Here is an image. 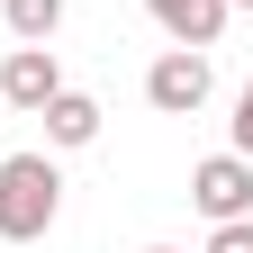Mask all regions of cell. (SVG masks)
Segmentation results:
<instances>
[{
    "label": "cell",
    "mask_w": 253,
    "mask_h": 253,
    "mask_svg": "<svg viewBox=\"0 0 253 253\" xmlns=\"http://www.w3.org/2000/svg\"><path fill=\"white\" fill-rule=\"evenodd\" d=\"M208 90H217L208 45H163V54L145 63V100L163 109V118H199V109H208Z\"/></svg>",
    "instance_id": "7a4b0ae2"
},
{
    "label": "cell",
    "mask_w": 253,
    "mask_h": 253,
    "mask_svg": "<svg viewBox=\"0 0 253 253\" xmlns=\"http://www.w3.org/2000/svg\"><path fill=\"white\" fill-rule=\"evenodd\" d=\"M226 126H235V154H253V82L235 90V118H226Z\"/></svg>",
    "instance_id": "9c48e42d"
},
{
    "label": "cell",
    "mask_w": 253,
    "mask_h": 253,
    "mask_svg": "<svg viewBox=\"0 0 253 253\" xmlns=\"http://www.w3.org/2000/svg\"><path fill=\"white\" fill-rule=\"evenodd\" d=\"M54 217H63V163H54V145L0 154V244H37V235H54Z\"/></svg>",
    "instance_id": "6da1fadb"
},
{
    "label": "cell",
    "mask_w": 253,
    "mask_h": 253,
    "mask_svg": "<svg viewBox=\"0 0 253 253\" xmlns=\"http://www.w3.org/2000/svg\"><path fill=\"white\" fill-rule=\"evenodd\" d=\"M226 9H253V0H226Z\"/></svg>",
    "instance_id": "8fae6325"
},
{
    "label": "cell",
    "mask_w": 253,
    "mask_h": 253,
    "mask_svg": "<svg viewBox=\"0 0 253 253\" xmlns=\"http://www.w3.org/2000/svg\"><path fill=\"white\" fill-rule=\"evenodd\" d=\"M37 118H45V145H54V154H82V145H100V100H90V90H73V82H63V90H54Z\"/></svg>",
    "instance_id": "5b68a950"
},
{
    "label": "cell",
    "mask_w": 253,
    "mask_h": 253,
    "mask_svg": "<svg viewBox=\"0 0 253 253\" xmlns=\"http://www.w3.org/2000/svg\"><path fill=\"white\" fill-rule=\"evenodd\" d=\"M145 253H181V244H145Z\"/></svg>",
    "instance_id": "30bf717a"
},
{
    "label": "cell",
    "mask_w": 253,
    "mask_h": 253,
    "mask_svg": "<svg viewBox=\"0 0 253 253\" xmlns=\"http://www.w3.org/2000/svg\"><path fill=\"white\" fill-rule=\"evenodd\" d=\"M0 118H9V109H0Z\"/></svg>",
    "instance_id": "7c38bea8"
},
{
    "label": "cell",
    "mask_w": 253,
    "mask_h": 253,
    "mask_svg": "<svg viewBox=\"0 0 253 253\" xmlns=\"http://www.w3.org/2000/svg\"><path fill=\"white\" fill-rule=\"evenodd\" d=\"M145 9H154V27H163V37L172 45H217V37H226V0H145Z\"/></svg>",
    "instance_id": "8992f818"
},
{
    "label": "cell",
    "mask_w": 253,
    "mask_h": 253,
    "mask_svg": "<svg viewBox=\"0 0 253 253\" xmlns=\"http://www.w3.org/2000/svg\"><path fill=\"white\" fill-rule=\"evenodd\" d=\"M54 90H63V63H54V45H9V63H0V109L37 118Z\"/></svg>",
    "instance_id": "277c9868"
},
{
    "label": "cell",
    "mask_w": 253,
    "mask_h": 253,
    "mask_svg": "<svg viewBox=\"0 0 253 253\" xmlns=\"http://www.w3.org/2000/svg\"><path fill=\"white\" fill-rule=\"evenodd\" d=\"M208 253H253V217H217V235H208Z\"/></svg>",
    "instance_id": "ba28073f"
},
{
    "label": "cell",
    "mask_w": 253,
    "mask_h": 253,
    "mask_svg": "<svg viewBox=\"0 0 253 253\" xmlns=\"http://www.w3.org/2000/svg\"><path fill=\"white\" fill-rule=\"evenodd\" d=\"M190 208H199L208 217V226H217V217H253V154H208V163H190Z\"/></svg>",
    "instance_id": "3957f363"
},
{
    "label": "cell",
    "mask_w": 253,
    "mask_h": 253,
    "mask_svg": "<svg viewBox=\"0 0 253 253\" xmlns=\"http://www.w3.org/2000/svg\"><path fill=\"white\" fill-rule=\"evenodd\" d=\"M63 9H73V0H0V18H9V37H18V45H54Z\"/></svg>",
    "instance_id": "52a82bcc"
}]
</instances>
